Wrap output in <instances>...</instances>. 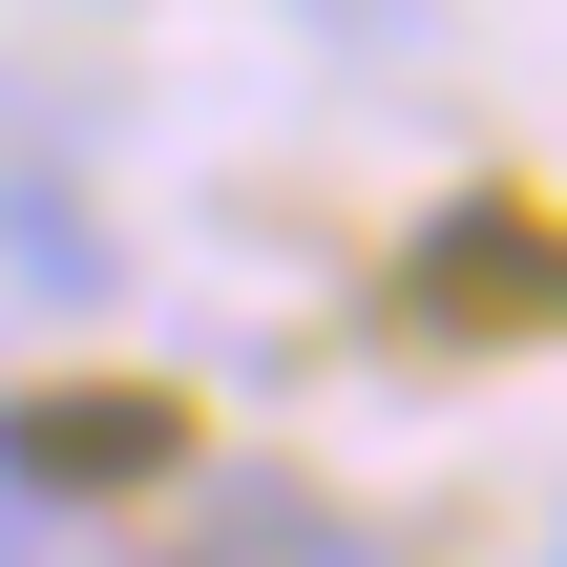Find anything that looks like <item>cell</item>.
I'll return each instance as SVG.
<instances>
[{
  "mask_svg": "<svg viewBox=\"0 0 567 567\" xmlns=\"http://www.w3.org/2000/svg\"><path fill=\"white\" fill-rule=\"evenodd\" d=\"M0 274H21V295H105V231H84L63 189H0Z\"/></svg>",
  "mask_w": 567,
  "mask_h": 567,
  "instance_id": "cell-1",
  "label": "cell"
},
{
  "mask_svg": "<svg viewBox=\"0 0 567 567\" xmlns=\"http://www.w3.org/2000/svg\"><path fill=\"white\" fill-rule=\"evenodd\" d=\"M0 463H84V484H126V463H168V421H147V400H84V421H21Z\"/></svg>",
  "mask_w": 567,
  "mask_h": 567,
  "instance_id": "cell-2",
  "label": "cell"
},
{
  "mask_svg": "<svg viewBox=\"0 0 567 567\" xmlns=\"http://www.w3.org/2000/svg\"><path fill=\"white\" fill-rule=\"evenodd\" d=\"M295 21H337L358 63H442V0H295Z\"/></svg>",
  "mask_w": 567,
  "mask_h": 567,
  "instance_id": "cell-3",
  "label": "cell"
},
{
  "mask_svg": "<svg viewBox=\"0 0 567 567\" xmlns=\"http://www.w3.org/2000/svg\"><path fill=\"white\" fill-rule=\"evenodd\" d=\"M316 567H379V547H316Z\"/></svg>",
  "mask_w": 567,
  "mask_h": 567,
  "instance_id": "cell-4",
  "label": "cell"
}]
</instances>
